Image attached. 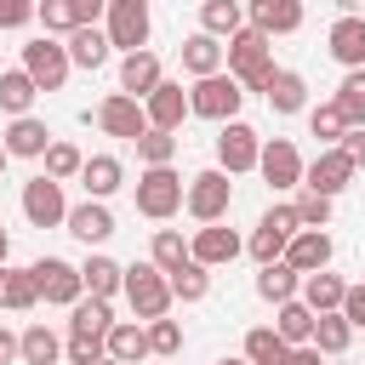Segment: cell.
I'll return each mask as SVG.
<instances>
[{"label":"cell","mask_w":365,"mask_h":365,"mask_svg":"<svg viewBox=\"0 0 365 365\" xmlns=\"http://www.w3.org/2000/svg\"><path fill=\"white\" fill-rule=\"evenodd\" d=\"M217 365H251V359H245V354H240V359H217Z\"/></svg>","instance_id":"cell-59"},{"label":"cell","mask_w":365,"mask_h":365,"mask_svg":"<svg viewBox=\"0 0 365 365\" xmlns=\"http://www.w3.org/2000/svg\"><path fill=\"white\" fill-rule=\"evenodd\" d=\"M279 365H325V354H319V348H314V342H291V348H285V359H279Z\"/></svg>","instance_id":"cell-53"},{"label":"cell","mask_w":365,"mask_h":365,"mask_svg":"<svg viewBox=\"0 0 365 365\" xmlns=\"http://www.w3.org/2000/svg\"><path fill=\"white\" fill-rule=\"evenodd\" d=\"M6 165H11V154H6V143H0V171H6Z\"/></svg>","instance_id":"cell-58"},{"label":"cell","mask_w":365,"mask_h":365,"mask_svg":"<svg viewBox=\"0 0 365 365\" xmlns=\"http://www.w3.org/2000/svg\"><path fill=\"white\" fill-rule=\"evenodd\" d=\"M148 262L154 268H177V262H188V240H182V228H154V245H148Z\"/></svg>","instance_id":"cell-41"},{"label":"cell","mask_w":365,"mask_h":365,"mask_svg":"<svg viewBox=\"0 0 365 365\" xmlns=\"http://www.w3.org/2000/svg\"><path fill=\"white\" fill-rule=\"evenodd\" d=\"M331 6H336V11H354V6H359V0H331Z\"/></svg>","instance_id":"cell-57"},{"label":"cell","mask_w":365,"mask_h":365,"mask_svg":"<svg viewBox=\"0 0 365 365\" xmlns=\"http://www.w3.org/2000/svg\"><path fill=\"white\" fill-rule=\"evenodd\" d=\"M137 160H143V165H171V160H177V131L148 125V131L137 137Z\"/></svg>","instance_id":"cell-42"},{"label":"cell","mask_w":365,"mask_h":365,"mask_svg":"<svg viewBox=\"0 0 365 365\" xmlns=\"http://www.w3.org/2000/svg\"><path fill=\"white\" fill-rule=\"evenodd\" d=\"M103 348H108V359H120V365H143V359H148V325H143V319H114L108 336H103Z\"/></svg>","instance_id":"cell-24"},{"label":"cell","mask_w":365,"mask_h":365,"mask_svg":"<svg viewBox=\"0 0 365 365\" xmlns=\"http://www.w3.org/2000/svg\"><path fill=\"white\" fill-rule=\"evenodd\" d=\"M285 240H291V234H285V228H274V222L262 217V222L251 228V240H245V251H251L257 262H274V257H285Z\"/></svg>","instance_id":"cell-44"},{"label":"cell","mask_w":365,"mask_h":365,"mask_svg":"<svg viewBox=\"0 0 365 365\" xmlns=\"http://www.w3.org/2000/svg\"><path fill=\"white\" fill-rule=\"evenodd\" d=\"M165 285H171V302H205V291H211V268L205 262H177L171 274H165Z\"/></svg>","instance_id":"cell-32"},{"label":"cell","mask_w":365,"mask_h":365,"mask_svg":"<svg viewBox=\"0 0 365 365\" xmlns=\"http://www.w3.org/2000/svg\"><path fill=\"white\" fill-rule=\"evenodd\" d=\"M291 211H297V222H302V228H325V222H331V194L302 188V194L291 200Z\"/></svg>","instance_id":"cell-45"},{"label":"cell","mask_w":365,"mask_h":365,"mask_svg":"<svg viewBox=\"0 0 365 365\" xmlns=\"http://www.w3.org/2000/svg\"><path fill=\"white\" fill-rule=\"evenodd\" d=\"M182 177H177V165H143V177H137V211L148 217V222H171L177 211H182Z\"/></svg>","instance_id":"cell-2"},{"label":"cell","mask_w":365,"mask_h":365,"mask_svg":"<svg viewBox=\"0 0 365 365\" xmlns=\"http://www.w3.org/2000/svg\"><path fill=\"white\" fill-rule=\"evenodd\" d=\"M262 97H268V108H274V114H302V108H308V80H302L297 68H279V74H274V86H268Z\"/></svg>","instance_id":"cell-30"},{"label":"cell","mask_w":365,"mask_h":365,"mask_svg":"<svg viewBox=\"0 0 365 365\" xmlns=\"http://www.w3.org/2000/svg\"><path fill=\"white\" fill-rule=\"evenodd\" d=\"M200 29L217 34V40L240 34L245 29V0H200Z\"/></svg>","instance_id":"cell-33"},{"label":"cell","mask_w":365,"mask_h":365,"mask_svg":"<svg viewBox=\"0 0 365 365\" xmlns=\"http://www.w3.org/2000/svg\"><path fill=\"white\" fill-rule=\"evenodd\" d=\"M17 359H23V365H57V359H63V336H57L46 319H34V325L17 336Z\"/></svg>","instance_id":"cell-29"},{"label":"cell","mask_w":365,"mask_h":365,"mask_svg":"<svg viewBox=\"0 0 365 365\" xmlns=\"http://www.w3.org/2000/svg\"><path fill=\"white\" fill-rule=\"evenodd\" d=\"M331 365H342V359H331Z\"/></svg>","instance_id":"cell-61"},{"label":"cell","mask_w":365,"mask_h":365,"mask_svg":"<svg viewBox=\"0 0 365 365\" xmlns=\"http://www.w3.org/2000/svg\"><path fill=\"white\" fill-rule=\"evenodd\" d=\"M0 143H6L11 160H40L46 143H51V125H46L40 114H11V125L0 131Z\"/></svg>","instance_id":"cell-15"},{"label":"cell","mask_w":365,"mask_h":365,"mask_svg":"<svg viewBox=\"0 0 365 365\" xmlns=\"http://www.w3.org/2000/svg\"><path fill=\"white\" fill-rule=\"evenodd\" d=\"M240 103H245V91H240V80L228 74V68H217V74H200L194 86H188V114H200V120H240Z\"/></svg>","instance_id":"cell-1"},{"label":"cell","mask_w":365,"mask_h":365,"mask_svg":"<svg viewBox=\"0 0 365 365\" xmlns=\"http://www.w3.org/2000/svg\"><path fill=\"white\" fill-rule=\"evenodd\" d=\"M308 131L319 137V148H331V143L348 131V120H342V108H336V103H314V108H308Z\"/></svg>","instance_id":"cell-43"},{"label":"cell","mask_w":365,"mask_h":365,"mask_svg":"<svg viewBox=\"0 0 365 365\" xmlns=\"http://www.w3.org/2000/svg\"><path fill=\"white\" fill-rule=\"evenodd\" d=\"M63 228H68L80 245H103V240L114 234V211H108V200H80V205H68Z\"/></svg>","instance_id":"cell-16"},{"label":"cell","mask_w":365,"mask_h":365,"mask_svg":"<svg viewBox=\"0 0 365 365\" xmlns=\"http://www.w3.org/2000/svg\"><path fill=\"white\" fill-rule=\"evenodd\" d=\"M228 205H234V182H228V171H222V165H211V171H194V177H188V188H182V211H188L194 222H222V217H228Z\"/></svg>","instance_id":"cell-3"},{"label":"cell","mask_w":365,"mask_h":365,"mask_svg":"<svg viewBox=\"0 0 365 365\" xmlns=\"http://www.w3.org/2000/svg\"><path fill=\"white\" fill-rule=\"evenodd\" d=\"M74 6V29L80 23H103V11H108V0H68Z\"/></svg>","instance_id":"cell-54"},{"label":"cell","mask_w":365,"mask_h":365,"mask_svg":"<svg viewBox=\"0 0 365 365\" xmlns=\"http://www.w3.org/2000/svg\"><path fill=\"white\" fill-rule=\"evenodd\" d=\"M120 291H125V302H131L137 319L171 314V285H165V268H154V262H131L125 279H120Z\"/></svg>","instance_id":"cell-4"},{"label":"cell","mask_w":365,"mask_h":365,"mask_svg":"<svg viewBox=\"0 0 365 365\" xmlns=\"http://www.w3.org/2000/svg\"><path fill=\"white\" fill-rule=\"evenodd\" d=\"M11 359H17V336L0 325V365H11Z\"/></svg>","instance_id":"cell-55"},{"label":"cell","mask_w":365,"mask_h":365,"mask_svg":"<svg viewBox=\"0 0 365 365\" xmlns=\"http://www.w3.org/2000/svg\"><path fill=\"white\" fill-rule=\"evenodd\" d=\"M348 182H354V165H348V154H342L336 143L319 148V154L302 165V188H319V194H331V200H336Z\"/></svg>","instance_id":"cell-12"},{"label":"cell","mask_w":365,"mask_h":365,"mask_svg":"<svg viewBox=\"0 0 365 365\" xmlns=\"http://www.w3.org/2000/svg\"><path fill=\"white\" fill-rule=\"evenodd\" d=\"M240 251H245V240H240L234 228H222V222H200L194 240H188V257L205 262V268H222V262H234Z\"/></svg>","instance_id":"cell-13"},{"label":"cell","mask_w":365,"mask_h":365,"mask_svg":"<svg viewBox=\"0 0 365 365\" xmlns=\"http://www.w3.org/2000/svg\"><path fill=\"white\" fill-rule=\"evenodd\" d=\"M336 148H342V154H348V165L359 171V165H365V125H348V131L336 137Z\"/></svg>","instance_id":"cell-51"},{"label":"cell","mask_w":365,"mask_h":365,"mask_svg":"<svg viewBox=\"0 0 365 365\" xmlns=\"http://www.w3.org/2000/svg\"><path fill=\"white\" fill-rule=\"evenodd\" d=\"M245 23L262 29L268 40L274 34H297L302 29V0H245Z\"/></svg>","instance_id":"cell-18"},{"label":"cell","mask_w":365,"mask_h":365,"mask_svg":"<svg viewBox=\"0 0 365 365\" xmlns=\"http://www.w3.org/2000/svg\"><path fill=\"white\" fill-rule=\"evenodd\" d=\"M6 257H11V234L0 228V262H6Z\"/></svg>","instance_id":"cell-56"},{"label":"cell","mask_w":365,"mask_h":365,"mask_svg":"<svg viewBox=\"0 0 365 365\" xmlns=\"http://www.w3.org/2000/svg\"><path fill=\"white\" fill-rule=\"evenodd\" d=\"M29 274H34L40 302H51V308H68V302L86 291V285H80V268L63 262V257H40V262H29Z\"/></svg>","instance_id":"cell-9"},{"label":"cell","mask_w":365,"mask_h":365,"mask_svg":"<svg viewBox=\"0 0 365 365\" xmlns=\"http://www.w3.org/2000/svg\"><path fill=\"white\" fill-rule=\"evenodd\" d=\"M23 217H29V228H63V217H68V200H63V182L57 177H29L23 182Z\"/></svg>","instance_id":"cell-7"},{"label":"cell","mask_w":365,"mask_h":365,"mask_svg":"<svg viewBox=\"0 0 365 365\" xmlns=\"http://www.w3.org/2000/svg\"><path fill=\"white\" fill-rule=\"evenodd\" d=\"M103 29H108V46H114V51H143V46H148V29H154L148 0H108Z\"/></svg>","instance_id":"cell-5"},{"label":"cell","mask_w":365,"mask_h":365,"mask_svg":"<svg viewBox=\"0 0 365 365\" xmlns=\"http://www.w3.org/2000/svg\"><path fill=\"white\" fill-rule=\"evenodd\" d=\"M80 182H86V200H108V194L125 182V165H120L114 154H86V165H80Z\"/></svg>","instance_id":"cell-25"},{"label":"cell","mask_w":365,"mask_h":365,"mask_svg":"<svg viewBox=\"0 0 365 365\" xmlns=\"http://www.w3.org/2000/svg\"><path fill=\"white\" fill-rule=\"evenodd\" d=\"M63 46H68V63H74V68H103V63H108V51H114L103 23H80V29H68V40H63Z\"/></svg>","instance_id":"cell-22"},{"label":"cell","mask_w":365,"mask_h":365,"mask_svg":"<svg viewBox=\"0 0 365 365\" xmlns=\"http://www.w3.org/2000/svg\"><path fill=\"white\" fill-rule=\"evenodd\" d=\"M331 234L325 228H297L291 240H285V262L297 268V274H314V268H331Z\"/></svg>","instance_id":"cell-19"},{"label":"cell","mask_w":365,"mask_h":365,"mask_svg":"<svg viewBox=\"0 0 365 365\" xmlns=\"http://www.w3.org/2000/svg\"><path fill=\"white\" fill-rule=\"evenodd\" d=\"M40 86L29 80V68H0V108L6 114H34Z\"/></svg>","instance_id":"cell-36"},{"label":"cell","mask_w":365,"mask_h":365,"mask_svg":"<svg viewBox=\"0 0 365 365\" xmlns=\"http://www.w3.org/2000/svg\"><path fill=\"white\" fill-rule=\"evenodd\" d=\"M257 154H262V137L245 120H222V131H217V165L228 177H240V171H257Z\"/></svg>","instance_id":"cell-8"},{"label":"cell","mask_w":365,"mask_h":365,"mask_svg":"<svg viewBox=\"0 0 365 365\" xmlns=\"http://www.w3.org/2000/svg\"><path fill=\"white\" fill-rule=\"evenodd\" d=\"M40 302V291H34V274L29 268H11V262H0V308H11V314H29Z\"/></svg>","instance_id":"cell-34"},{"label":"cell","mask_w":365,"mask_h":365,"mask_svg":"<svg viewBox=\"0 0 365 365\" xmlns=\"http://www.w3.org/2000/svg\"><path fill=\"white\" fill-rule=\"evenodd\" d=\"M182 68H188L194 80H200V74H217V68H222V40L205 34V29L188 34V40H182Z\"/></svg>","instance_id":"cell-35"},{"label":"cell","mask_w":365,"mask_h":365,"mask_svg":"<svg viewBox=\"0 0 365 365\" xmlns=\"http://www.w3.org/2000/svg\"><path fill=\"white\" fill-rule=\"evenodd\" d=\"M257 171H262V182L274 194L279 188H302V154H297V143L291 137H268L262 154H257Z\"/></svg>","instance_id":"cell-10"},{"label":"cell","mask_w":365,"mask_h":365,"mask_svg":"<svg viewBox=\"0 0 365 365\" xmlns=\"http://www.w3.org/2000/svg\"><path fill=\"white\" fill-rule=\"evenodd\" d=\"M325 51L342 63V68H365V17L359 11H342L325 34Z\"/></svg>","instance_id":"cell-17"},{"label":"cell","mask_w":365,"mask_h":365,"mask_svg":"<svg viewBox=\"0 0 365 365\" xmlns=\"http://www.w3.org/2000/svg\"><path fill=\"white\" fill-rule=\"evenodd\" d=\"M297 285H302V274H297L285 257L257 262V297H262V302H291V297H297Z\"/></svg>","instance_id":"cell-26"},{"label":"cell","mask_w":365,"mask_h":365,"mask_svg":"<svg viewBox=\"0 0 365 365\" xmlns=\"http://www.w3.org/2000/svg\"><path fill=\"white\" fill-rule=\"evenodd\" d=\"M262 57H274V40L262 34V29H240V34H228V46H222V68L228 74H245L251 63H262Z\"/></svg>","instance_id":"cell-23"},{"label":"cell","mask_w":365,"mask_h":365,"mask_svg":"<svg viewBox=\"0 0 365 365\" xmlns=\"http://www.w3.org/2000/svg\"><path fill=\"white\" fill-rule=\"evenodd\" d=\"M325 359H342L348 354V342H354V325L342 319V308H325V314H314V336H308Z\"/></svg>","instance_id":"cell-28"},{"label":"cell","mask_w":365,"mask_h":365,"mask_svg":"<svg viewBox=\"0 0 365 365\" xmlns=\"http://www.w3.org/2000/svg\"><path fill=\"white\" fill-rule=\"evenodd\" d=\"M148 325V354H182V325L171 319V314H160V319H143Z\"/></svg>","instance_id":"cell-46"},{"label":"cell","mask_w":365,"mask_h":365,"mask_svg":"<svg viewBox=\"0 0 365 365\" xmlns=\"http://www.w3.org/2000/svg\"><path fill=\"white\" fill-rule=\"evenodd\" d=\"M23 68H29V80L40 86V91H63V80H68V46L57 40V34H40V40H29L23 46Z\"/></svg>","instance_id":"cell-6"},{"label":"cell","mask_w":365,"mask_h":365,"mask_svg":"<svg viewBox=\"0 0 365 365\" xmlns=\"http://www.w3.org/2000/svg\"><path fill=\"white\" fill-rule=\"evenodd\" d=\"M274 331H279L285 342H308V336H314V308H308L302 297L274 302Z\"/></svg>","instance_id":"cell-37"},{"label":"cell","mask_w":365,"mask_h":365,"mask_svg":"<svg viewBox=\"0 0 365 365\" xmlns=\"http://www.w3.org/2000/svg\"><path fill=\"white\" fill-rule=\"evenodd\" d=\"M108 325H114V297L80 291L68 302V336H108Z\"/></svg>","instance_id":"cell-20"},{"label":"cell","mask_w":365,"mask_h":365,"mask_svg":"<svg viewBox=\"0 0 365 365\" xmlns=\"http://www.w3.org/2000/svg\"><path fill=\"white\" fill-rule=\"evenodd\" d=\"M274 74H279V63H274V57H262V63H251V68H245V74H234V80H240V91H268V86H274Z\"/></svg>","instance_id":"cell-48"},{"label":"cell","mask_w":365,"mask_h":365,"mask_svg":"<svg viewBox=\"0 0 365 365\" xmlns=\"http://www.w3.org/2000/svg\"><path fill=\"white\" fill-rule=\"evenodd\" d=\"M331 103L342 108V120H348V125H365V68H348Z\"/></svg>","instance_id":"cell-40"},{"label":"cell","mask_w":365,"mask_h":365,"mask_svg":"<svg viewBox=\"0 0 365 365\" xmlns=\"http://www.w3.org/2000/svg\"><path fill=\"white\" fill-rule=\"evenodd\" d=\"M285 348H291V342H285L274 325H251V331H245V359H251V365H279Z\"/></svg>","instance_id":"cell-39"},{"label":"cell","mask_w":365,"mask_h":365,"mask_svg":"<svg viewBox=\"0 0 365 365\" xmlns=\"http://www.w3.org/2000/svg\"><path fill=\"white\" fill-rule=\"evenodd\" d=\"M63 354H68V365H91V359H103L108 348H103V336H68Z\"/></svg>","instance_id":"cell-49"},{"label":"cell","mask_w":365,"mask_h":365,"mask_svg":"<svg viewBox=\"0 0 365 365\" xmlns=\"http://www.w3.org/2000/svg\"><path fill=\"white\" fill-rule=\"evenodd\" d=\"M342 319H348L354 331H365V285H348V291H342Z\"/></svg>","instance_id":"cell-52"},{"label":"cell","mask_w":365,"mask_h":365,"mask_svg":"<svg viewBox=\"0 0 365 365\" xmlns=\"http://www.w3.org/2000/svg\"><path fill=\"white\" fill-rule=\"evenodd\" d=\"M120 279H125V268H120L114 257H103V251H91V257L80 262V285H86L91 297H120Z\"/></svg>","instance_id":"cell-31"},{"label":"cell","mask_w":365,"mask_h":365,"mask_svg":"<svg viewBox=\"0 0 365 365\" xmlns=\"http://www.w3.org/2000/svg\"><path fill=\"white\" fill-rule=\"evenodd\" d=\"M40 160H46V177H57V182H74V177H80V165H86V154H80L68 137H51Z\"/></svg>","instance_id":"cell-38"},{"label":"cell","mask_w":365,"mask_h":365,"mask_svg":"<svg viewBox=\"0 0 365 365\" xmlns=\"http://www.w3.org/2000/svg\"><path fill=\"white\" fill-rule=\"evenodd\" d=\"M143 114H148V125H160V131H182V120H188V91H182V80H160V86L143 97Z\"/></svg>","instance_id":"cell-14"},{"label":"cell","mask_w":365,"mask_h":365,"mask_svg":"<svg viewBox=\"0 0 365 365\" xmlns=\"http://www.w3.org/2000/svg\"><path fill=\"white\" fill-rule=\"evenodd\" d=\"M97 125H103L108 137H120V143H137V137L148 131V114H143V103H137V97L108 91V97L97 103Z\"/></svg>","instance_id":"cell-11"},{"label":"cell","mask_w":365,"mask_h":365,"mask_svg":"<svg viewBox=\"0 0 365 365\" xmlns=\"http://www.w3.org/2000/svg\"><path fill=\"white\" fill-rule=\"evenodd\" d=\"M160 80H165V68H160V57H154L148 46L120 57V91H125V97H137V103H143V97H148Z\"/></svg>","instance_id":"cell-21"},{"label":"cell","mask_w":365,"mask_h":365,"mask_svg":"<svg viewBox=\"0 0 365 365\" xmlns=\"http://www.w3.org/2000/svg\"><path fill=\"white\" fill-rule=\"evenodd\" d=\"M342 291H348V279H342V274H331V268H314V274H302V285H297V297H302L314 314L342 308Z\"/></svg>","instance_id":"cell-27"},{"label":"cell","mask_w":365,"mask_h":365,"mask_svg":"<svg viewBox=\"0 0 365 365\" xmlns=\"http://www.w3.org/2000/svg\"><path fill=\"white\" fill-rule=\"evenodd\" d=\"M34 17H40L46 34H68L74 29V6L68 0H34Z\"/></svg>","instance_id":"cell-47"},{"label":"cell","mask_w":365,"mask_h":365,"mask_svg":"<svg viewBox=\"0 0 365 365\" xmlns=\"http://www.w3.org/2000/svg\"><path fill=\"white\" fill-rule=\"evenodd\" d=\"M91 365H120V359H108V354H103V359H91Z\"/></svg>","instance_id":"cell-60"},{"label":"cell","mask_w":365,"mask_h":365,"mask_svg":"<svg viewBox=\"0 0 365 365\" xmlns=\"http://www.w3.org/2000/svg\"><path fill=\"white\" fill-rule=\"evenodd\" d=\"M34 23V0H0V29H29Z\"/></svg>","instance_id":"cell-50"}]
</instances>
